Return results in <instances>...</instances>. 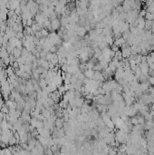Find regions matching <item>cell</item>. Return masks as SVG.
Returning <instances> with one entry per match:
<instances>
[{
	"label": "cell",
	"mask_w": 154,
	"mask_h": 155,
	"mask_svg": "<svg viewBox=\"0 0 154 155\" xmlns=\"http://www.w3.org/2000/svg\"><path fill=\"white\" fill-rule=\"evenodd\" d=\"M60 25H61V23L57 18L53 20L52 22H51V27H52V30H57L58 28L60 27Z\"/></svg>",
	"instance_id": "6da1fadb"
}]
</instances>
